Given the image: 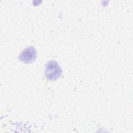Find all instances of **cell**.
<instances>
[{
    "instance_id": "obj_2",
    "label": "cell",
    "mask_w": 133,
    "mask_h": 133,
    "mask_svg": "<svg viewBox=\"0 0 133 133\" xmlns=\"http://www.w3.org/2000/svg\"><path fill=\"white\" fill-rule=\"evenodd\" d=\"M36 49L32 46H29L22 51L19 56V59L23 63H32L36 58Z\"/></svg>"
},
{
    "instance_id": "obj_1",
    "label": "cell",
    "mask_w": 133,
    "mask_h": 133,
    "mask_svg": "<svg viewBox=\"0 0 133 133\" xmlns=\"http://www.w3.org/2000/svg\"><path fill=\"white\" fill-rule=\"evenodd\" d=\"M62 70L58 62L55 60L49 61L45 68V75L50 81H55L61 75Z\"/></svg>"
}]
</instances>
